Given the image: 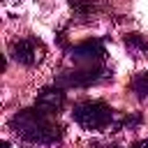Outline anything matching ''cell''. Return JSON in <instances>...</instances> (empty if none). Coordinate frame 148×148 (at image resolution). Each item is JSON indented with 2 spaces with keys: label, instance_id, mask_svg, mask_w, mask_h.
Segmentation results:
<instances>
[{
  "label": "cell",
  "instance_id": "cell-6",
  "mask_svg": "<svg viewBox=\"0 0 148 148\" xmlns=\"http://www.w3.org/2000/svg\"><path fill=\"white\" fill-rule=\"evenodd\" d=\"M35 106L49 116H58L65 106V90L62 86H49V88H42L37 99H35Z\"/></svg>",
  "mask_w": 148,
  "mask_h": 148
},
{
  "label": "cell",
  "instance_id": "cell-2",
  "mask_svg": "<svg viewBox=\"0 0 148 148\" xmlns=\"http://www.w3.org/2000/svg\"><path fill=\"white\" fill-rule=\"evenodd\" d=\"M72 118L83 130H104L113 123V109L102 99H86L72 109Z\"/></svg>",
  "mask_w": 148,
  "mask_h": 148
},
{
  "label": "cell",
  "instance_id": "cell-9",
  "mask_svg": "<svg viewBox=\"0 0 148 148\" xmlns=\"http://www.w3.org/2000/svg\"><path fill=\"white\" fill-rule=\"evenodd\" d=\"M139 123H141V116H139V113H136V116H125V118L118 123V127H120V130H123V127H134V125H139Z\"/></svg>",
  "mask_w": 148,
  "mask_h": 148
},
{
  "label": "cell",
  "instance_id": "cell-7",
  "mask_svg": "<svg viewBox=\"0 0 148 148\" xmlns=\"http://www.w3.org/2000/svg\"><path fill=\"white\" fill-rule=\"evenodd\" d=\"M132 90L136 92L139 99L148 97V72H139V74L132 79Z\"/></svg>",
  "mask_w": 148,
  "mask_h": 148
},
{
  "label": "cell",
  "instance_id": "cell-11",
  "mask_svg": "<svg viewBox=\"0 0 148 148\" xmlns=\"http://www.w3.org/2000/svg\"><path fill=\"white\" fill-rule=\"evenodd\" d=\"M2 148H9V143H2Z\"/></svg>",
  "mask_w": 148,
  "mask_h": 148
},
{
  "label": "cell",
  "instance_id": "cell-10",
  "mask_svg": "<svg viewBox=\"0 0 148 148\" xmlns=\"http://www.w3.org/2000/svg\"><path fill=\"white\" fill-rule=\"evenodd\" d=\"M132 148H148V139H143V141H136Z\"/></svg>",
  "mask_w": 148,
  "mask_h": 148
},
{
  "label": "cell",
  "instance_id": "cell-8",
  "mask_svg": "<svg viewBox=\"0 0 148 148\" xmlns=\"http://www.w3.org/2000/svg\"><path fill=\"white\" fill-rule=\"evenodd\" d=\"M127 46H132V49H148V44L141 39V35H127Z\"/></svg>",
  "mask_w": 148,
  "mask_h": 148
},
{
  "label": "cell",
  "instance_id": "cell-1",
  "mask_svg": "<svg viewBox=\"0 0 148 148\" xmlns=\"http://www.w3.org/2000/svg\"><path fill=\"white\" fill-rule=\"evenodd\" d=\"M9 127L16 136H21L30 143H56L62 136V127L56 120H51L49 113L39 111L37 106L18 111L9 120Z\"/></svg>",
  "mask_w": 148,
  "mask_h": 148
},
{
  "label": "cell",
  "instance_id": "cell-4",
  "mask_svg": "<svg viewBox=\"0 0 148 148\" xmlns=\"http://www.w3.org/2000/svg\"><path fill=\"white\" fill-rule=\"evenodd\" d=\"M104 74H106V69L102 65H97V67H79V65H74V69L62 72L58 76V86H62V88H88V86L102 81Z\"/></svg>",
  "mask_w": 148,
  "mask_h": 148
},
{
  "label": "cell",
  "instance_id": "cell-5",
  "mask_svg": "<svg viewBox=\"0 0 148 148\" xmlns=\"http://www.w3.org/2000/svg\"><path fill=\"white\" fill-rule=\"evenodd\" d=\"M104 56H106V49H104L102 39H88L69 51L72 62L79 67H97L104 62Z\"/></svg>",
  "mask_w": 148,
  "mask_h": 148
},
{
  "label": "cell",
  "instance_id": "cell-3",
  "mask_svg": "<svg viewBox=\"0 0 148 148\" xmlns=\"http://www.w3.org/2000/svg\"><path fill=\"white\" fill-rule=\"evenodd\" d=\"M9 53H12V58H14L16 62L30 67V65H37V62L44 60V56H46V46H44L37 37H21V39L12 42Z\"/></svg>",
  "mask_w": 148,
  "mask_h": 148
}]
</instances>
